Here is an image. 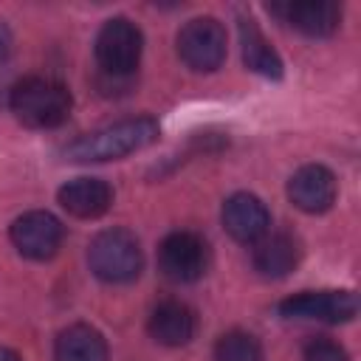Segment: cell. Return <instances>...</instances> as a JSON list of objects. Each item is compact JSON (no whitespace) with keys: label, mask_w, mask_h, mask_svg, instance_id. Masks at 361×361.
Masks as SVG:
<instances>
[{"label":"cell","mask_w":361,"mask_h":361,"mask_svg":"<svg viewBox=\"0 0 361 361\" xmlns=\"http://www.w3.org/2000/svg\"><path fill=\"white\" fill-rule=\"evenodd\" d=\"M59 206L79 217V220H96L102 217L113 203V189L102 178H73L56 192Z\"/></svg>","instance_id":"obj_12"},{"label":"cell","mask_w":361,"mask_h":361,"mask_svg":"<svg viewBox=\"0 0 361 361\" xmlns=\"http://www.w3.org/2000/svg\"><path fill=\"white\" fill-rule=\"evenodd\" d=\"M336 175L322 164L299 166L288 180V197L296 209L307 214H322L336 203Z\"/></svg>","instance_id":"obj_10"},{"label":"cell","mask_w":361,"mask_h":361,"mask_svg":"<svg viewBox=\"0 0 361 361\" xmlns=\"http://www.w3.org/2000/svg\"><path fill=\"white\" fill-rule=\"evenodd\" d=\"M8 62H11V31L6 28V23H0V79L8 68Z\"/></svg>","instance_id":"obj_19"},{"label":"cell","mask_w":361,"mask_h":361,"mask_svg":"<svg viewBox=\"0 0 361 361\" xmlns=\"http://www.w3.org/2000/svg\"><path fill=\"white\" fill-rule=\"evenodd\" d=\"M161 127L152 116H135L121 118L116 124H107L102 130H93L73 144H68L65 158L76 164H102V161H118L124 155H133L152 141H158Z\"/></svg>","instance_id":"obj_1"},{"label":"cell","mask_w":361,"mask_h":361,"mask_svg":"<svg viewBox=\"0 0 361 361\" xmlns=\"http://www.w3.org/2000/svg\"><path fill=\"white\" fill-rule=\"evenodd\" d=\"M56 361H107V341L90 324H71L54 341Z\"/></svg>","instance_id":"obj_16"},{"label":"cell","mask_w":361,"mask_h":361,"mask_svg":"<svg viewBox=\"0 0 361 361\" xmlns=\"http://www.w3.org/2000/svg\"><path fill=\"white\" fill-rule=\"evenodd\" d=\"M158 265L172 282H195L209 268V245L192 231H172L158 248Z\"/></svg>","instance_id":"obj_8"},{"label":"cell","mask_w":361,"mask_h":361,"mask_svg":"<svg viewBox=\"0 0 361 361\" xmlns=\"http://www.w3.org/2000/svg\"><path fill=\"white\" fill-rule=\"evenodd\" d=\"M147 330L164 347H183L195 338L197 319H195V310L189 305H183L178 299H166V302L152 307Z\"/></svg>","instance_id":"obj_11"},{"label":"cell","mask_w":361,"mask_h":361,"mask_svg":"<svg viewBox=\"0 0 361 361\" xmlns=\"http://www.w3.org/2000/svg\"><path fill=\"white\" fill-rule=\"evenodd\" d=\"M214 361H262V347L251 333L228 330L214 344Z\"/></svg>","instance_id":"obj_17"},{"label":"cell","mask_w":361,"mask_h":361,"mask_svg":"<svg viewBox=\"0 0 361 361\" xmlns=\"http://www.w3.org/2000/svg\"><path fill=\"white\" fill-rule=\"evenodd\" d=\"M279 313L285 319H299V322L341 324L358 313V299L353 290H305L279 302Z\"/></svg>","instance_id":"obj_6"},{"label":"cell","mask_w":361,"mask_h":361,"mask_svg":"<svg viewBox=\"0 0 361 361\" xmlns=\"http://www.w3.org/2000/svg\"><path fill=\"white\" fill-rule=\"evenodd\" d=\"M271 11L282 14L296 31L307 37H330L341 23V6L330 0H307V3H288L274 6Z\"/></svg>","instance_id":"obj_14"},{"label":"cell","mask_w":361,"mask_h":361,"mask_svg":"<svg viewBox=\"0 0 361 361\" xmlns=\"http://www.w3.org/2000/svg\"><path fill=\"white\" fill-rule=\"evenodd\" d=\"M299 259H302V245L288 231H274L265 234L259 243H254V268L268 279L288 276L299 265Z\"/></svg>","instance_id":"obj_13"},{"label":"cell","mask_w":361,"mask_h":361,"mask_svg":"<svg viewBox=\"0 0 361 361\" xmlns=\"http://www.w3.org/2000/svg\"><path fill=\"white\" fill-rule=\"evenodd\" d=\"M302 361H350L347 350L336 341H327V338H316L305 347L302 353Z\"/></svg>","instance_id":"obj_18"},{"label":"cell","mask_w":361,"mask_h":361,"mask_svg":"<svg viewBox=\"0 0 361 361\" xmlns=\"http://www.w3.org/2000/svg\"><path fill=\"white\" fill-rule=\"evenodd\" d=\"M0 361H23L14 350H8V347H0Z\"/></svg>","instance_id":"obj_20"},{"label":"cell","mask_w":361,"mask_h":361,"mask_svg":"<svg viewBox=\"0 0 361 361\" xmlns=\"http://www.w3.org/2000/svg\"><path fill=\"white\" fill-rule=\"evenodd\" d=\"M178 56L200 73H212L226 59V28L214 17H195L189 20L178 37Z\"/></svg>","instance_id":"obj_5"},{"label":"cell","mask_w":361,"mask_h":361,"mask_svg":"<svg viewBox=\"0 0 361 361\" xmlns=\"http://www.w3.org/2000/svg\"><path fill=\"white\" fill-rule=\"evenodd\" d=\"M220 220H223L226 234L237 243H245V245L259 243L271 231V214H268L265 203L257 195H248V192L231 195L223 203Z\"/></svg>","instance_id":"obj_9"},{"label":"cell","mask_w":361,"mask_h":361,"mask_svg":"<svg viewBox=\"0 0 361 361\" xmlns=\"http://www.w3.org/2000/svg\"><path fill=\"white\" fill-rule=\"evenodd\" d=\"M144 51V37L127 17L107 20L96 34V62L107 76H130Z\"/></svg>","instance_id":"obj_4"},{"label":"cell","mask_w":361,"mask_h":361,"mask_svg":"<svg viewBox=\"0 0 361 361\" xmlns=\"http://www.w3.org/2000/svg\"><path fill=\"white\" fill-rule=\"evenodd\" d=\"M71 93L62 82L48 76H25L8 93V107L14 118L31 130L59 127L71 116Z\"/></svg>","instance_id":"obj_2"},{"label":"cell","mask_w":361,"mask_h":361,"mask_svg":"<svg viewBox=\"0 0 361 361\" xmlns=\"http://www.w3.org/2000/svg\"><path fill=\"white\" fill-rule=\"evenodd\" d=\"M87 262L90 271L107 282V285H124L133 282L144 268V254L127 228H104L99 231L87 245Z\"/></svg>","instance_id":"obj_3"},{"label":"cell","mask_w":361,"mask_h":361,"mask_svg":"<svg viewBox=\"0 0 361 361\" xmlns=\"http://www.w3.org/2000/svg\"><path fill=\"white\" fill-rule=\"evenodd\" d=\"M8 237L14 243V248L25 257V259H51L59 245H62V237H65V228L62 223L51 214V212H42V209H34V212H25L20 214L11 228H8Z\"/></svg>","instance_id":"obj_7"},{"label":"cell","mask_w":361,"mask_h":361,"mask_svg":"<svg viewBox=\"0 0 361 361\" xmlns=\"http://www.w3.org/2000/svg\"><path fill=\"white\" fill-rule=\"evenodd\" d=\"M240 45H243V62L248 71L265 76V79H282V59L259 31V25L251 17H240Z\"/></svg>","instance_id":"obj_15"}]
</instances>
